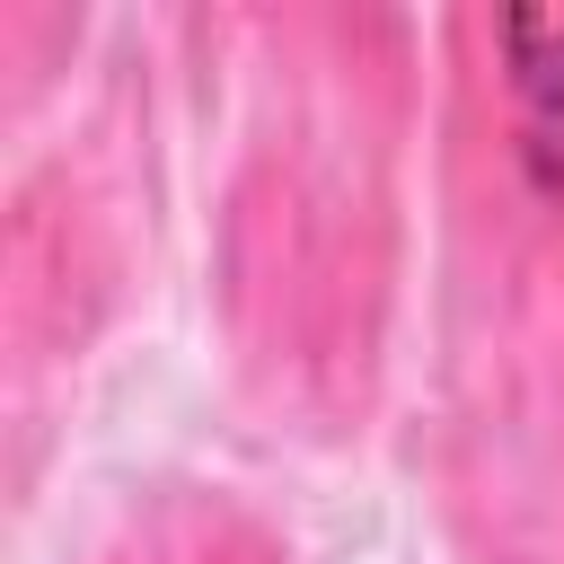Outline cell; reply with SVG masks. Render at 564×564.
<instances>
[{"mask_svg":"<svg viewBox=\"0 0 564 564\" xmlns=\"http://www.w3.org/2000/svg\"><path fill=\"white\" fill-rule=\"evenodd\" d=\"M502 88H511V150L546 212H564V9H511L494 18Z\"/></svg>","mask_w":564,"mask_h":564,"instance_id":"obj_1","label":"cell"}]
</instances>
